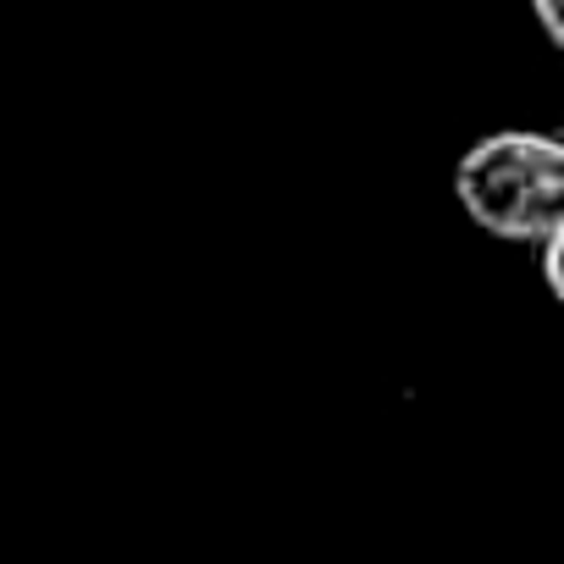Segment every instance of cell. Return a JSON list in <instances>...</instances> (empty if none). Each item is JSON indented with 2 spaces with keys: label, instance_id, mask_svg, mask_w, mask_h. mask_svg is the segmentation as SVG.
Here are the masks:
<instances>
[{
  "label": "cell",
  "instance_id": "6da1fadb",
  "mask_svg": "<svg viewBox=\"0 0 564 564\" xmlns=\"http://www.w3.org/2000/svg\"><path fill=\"white\" fill-rule=\"evenodd\" d=\"M459 210L503 243H547L564 221V144L536 128H498L454 166Z\"/></svg>",
  "mask_w": 564,
  "mask_h": 564
},
{
  "label": "cell",
  "instance_id": "7a4b0ae2",
  "mask_svg": "<svg viewBox=\"0 0 564 564\" xmlns=\"http://www.w3.org/2000/svg\"><path fill=\"white\" fill-rule=\"evenodd\" d=\"M542 282H547V294L564 305V221H558L553 238L542 243Z\"/></svg>",
  "mask_w": 564,
  "mask_h": 564
},
{
  "label": "cell",
  "instance_id": "3957f363",
  "mask_svg": "<svg viewBox=\"0 0 564 564\" xmlns=\"http://www.w3.org/2000/svg\"><path fill=\"white\" fill-rule=\"evenodd\" d=\"M531 12H536V23H542L547 45L564 56V0H531Z\"/></svg>",
  "mask_w": 564,
  "mask_h": 564
},
{
  "label": "cell",
  "instance_id": "277c9868",
  "mask_svg": "<svg viewBox=\"0 0 564 564\" xmlns=\"http://www.w3.org/2000/svg\"><path fill=\"white\" fill-rule=\"evenodd\" d=\"M558 144H564V128H558Z\"/></svg>",
  "mask_w": 564,
  "mask_h": 564
}]
</instances>
